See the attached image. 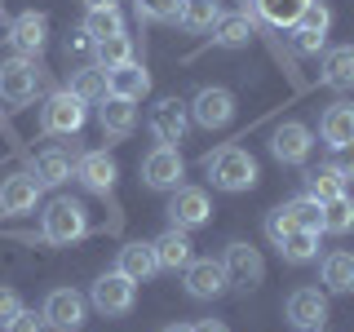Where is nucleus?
<instances>
[{
  "label": "nucleus",
  "instance_id": "f257e3e1",
  "mask_svg": "<svg viewBox=\"0 0 354 332\" xmlns=\"http://www.w3.org/2000/svg\"><path fill=\"white\" fill-rule=\"evenodd\" d=\"M204 169H208V182H213L217 191H226V195L252 191V186H257V177H261L257 160H252L243 147H221V151H213L204 160Z\"/></svg>",
  "mask_w": 354,
  "mask_h": 332
},
{
  "label": "nucleus",
  "instance_id": "f03ea898",
  "mask_svg": "<svg viewBox=\"0 0 354 332\" xmlns=\"http://www.w3.org/2000/svg\"><path fill=\"white\" fill-rule=\"evenodd\" d=\"M40 235L49 239V243H58V248H66V243H75V239H84V235H88V213H84V204H80V199H71V195L49 199V208L40 213Z\"/></svg>",
  "mask_w": 354,
  "mask_h": 332
},
{
  "label": "nucleus",
  "instance_id": "7ed1b4c3",
  "mask_svg": "<svg viewBox=\"0 0 354 332\" xmlns=\"http://www.w3.org/2000/svg\"><path fill=\"white\" fill-rule=\"evenodd\" d=\"M84 120H88V102H80L71 89L49 93L44 107H40V129L49 133V138H75V133L84 129Z\"/></svg>",
  "mask_w": 354,
  "mask_h": 332
},
{
  "label": "nucleus",
  "instance_id": "20e7f679",
  "mask_svg": "<svg viewBox=\"0 0 354 332\" xmlns=\"http://www.w3.org/2000/svg\"><path fill=\"white\" fill-rule=\"evenodd\" d=\"M36 89H40V62L36 58L14 53V58L0 62V102L27 107L31 98H36Z\"/></svg>",
  "mask_w": 354,
  "mask_h": 332
},
{
  "label": "nucleus",
  "instance_id": "39448f33",
  "mask_svg": "<svg viewBox=\"0 0 354 332\" xmlns=\"http://www.w3.org/2000/svg\"><path fill=\"white\" fill-rule=\"evenodd\" d=\"M169 226L177 230H199L213 221V199H208L204 186H177V191H169Z\"/></svg>",
  "mask_w": 354,
  "mask_h": 332
},
{
  "label": "nucleus",
  "instance_id": "423d86ee",
  "mask_svg": "<svg viewBox=\"0 0 354 332\" xmlns=\"http://www.w3.org/2000/svg\"><path fill=\"white\" fill-rule=\"evenodd\" d=\"M88 302H93L97 315L120 319V315H129V310H133V302H138V284H133L129 275H120V270H106V275H97V279H93Z\"/></svg>",
  "mask_w": 354,
  "mask_h": 332
},
{
  "label": "nucleus",
  "instance_id": "0eeeda50",
  "mask_svg": "<svg viewBox=\"0 0 354 332\" xmlns=\"http://www.w3.org/2000/svg\"><path fill=\"white\" fill-rule=\"evenodd\" d=\"M283 319L297 332H324L328 328V293L324 288H292L283 302Z\"/></svg>",
  "mask_w": 354,
  "mask_h": 332
},
{
  "label": "nucleus",
  "instance_id": "6e6552de",
  "mask_svg": "<svg viewBox=\"0 0 354 332\" xmlns=\"http://www.w3.org/2000/svg\"><path fill=\"white\" fill-rule=\"evenodd\" d=\"M186 107H191V124L208 129V133L226 129L230 120H235V93H230V89H221V84H204Z\"/></svg>",
  "mask_w": 354,
  "mask_h": 332
},
{
  "label": "nucleus",
  "instance_id": "1a4fd4ad",
  "mask_svg": "<svg viewBox=\"0 0 354 332\" xmlns=\"http://www.w3.org/2000/svg\"><path fill=\"white\" fill-rule=\"evenodd\" d=\"M147 129H151L155 147H177L186 138V129H191V107L182 98H160L147 116Z\"/></svg>",
  "mask_w": 354,
  "mask_h": 332
},
{
  "label": "nucleus",
  "instance_id": "9d476101",
  "mask_svg": "<svg viewBox=\"0 0 354 332\" xmlns=\"http://www.w3.org/2000/svg\"><path fill=\"white\" fill-rule=\"evenodd\" d=\"M186 177V160L177 147H151L147 160H142V182L151 191H177Z\"/></svg>",
  "mask_w": 354,
  "mask_h": 332
},
{
  "label": "nucleus",
  "instance_id": "9b49d317",
  "mask_svg": "<svg viewBox=\"0 0 354 332\" xmlns=\"http://www.w3.org/2000/svg\"><path fill=\"white\" fill-rule=\"evenodd\" d=\"M221 270H226V279L235 288H257L266 279V261H261V252L252 248L248 239L226 243V252H221Z\"/></svg>",
  "mask_w": 354,
  "mask_h": 332
},
{
  "label": "nucleus",
  "instance_id": "f8f14e48",
  "mask_svg": "<svg viewBox=\"0 0 354 332\" xmlns=\"http://www.w3.org/2000/svg\"><path fill=\"white\" fill-rule=\"evenodd\" d=\"M310 151H315V133L301 120H283L279 129L270 133V155L279 164H306Z\"/></svg>",
  "mask_w": 354,
  "mask_h": 332
},
{
  "label": "nucleus",
  "instance_id": "ddd939ff",
  "mask_svg": "<svg viewBox=\"0 0 354 332\" xmlns=\"http://www.w3.org/2000/svg\"><path fill=\"white\" fill-rule=\"evenodd\" d=\"M84 310L88 302L75 288H53L49 297H44V306H40V315H44V324L49 328H58V332H75L84 324Z\"/></svg>",
  "mask_w": 354,
  "mask_h": 332
},
{
  "label": "nucleus",
  "instance_id": "4468645a",
  "mask_svg": "<svg viewBox=\"0 0 354 332\" xmlns=\"http://www.w3.org/2000/svg\"><path fill=\"white\" fill-rule=\"evenodd\" d=\"M182 275H186V297H195V302H217V297L230 288L221 261H213V257H195Z\"/></svg>",
  "mask_w": 354,
  "mask_h": 332
},
{
  "label": "nucleus",
  "instance_id": "2eb2a0df",
  "mask_svg": "<svg viewBox=\"0 0 354 332\" xmlns=\"http://www.w3.org/2000/svg\"><path fill=\"white\" fill-rule=\"evenodd\" d=\"M44 186L36 182V173H14L0 182V213L5 217H22V213H36Z\"/></svg>",
  "mask_w": 354,
  "mask_h": 332
},
{
  "label": "nucleus",
  "instance_id": "dca6fc26",
  "mask_svg": "<svg viewBox=\"0 0 354 332\" xmlns=\"http://www.w3.org/2000/svg\"><path fill=\"white\" fill-rule=\"evenodd\" d=\"M75 177H80V186L84 191H93V195H111L115 191V160H111L106 151H84L80 160H75Z\"/></svg>",
  "mask_w": 354,
  "mask_h": 332
},
{
  "label": "nucleus",
  "instance_id": "f3484780",
  "mask_svg": "<svg viewBox=\"0 0 354 332\" xmlns=\"http://www.w3.org/2000/svg\"><path fill=\"white\" fill-rule=\"evenodd\" d=\"M44 40H49V18L36 14V9H27V14H18L9 22V44H14L22 58H40Z\"/></svg>",
  "mask_w": 354,
  "mask_h": 332
},
{
  "label": "nucleus",
  "instance_id": "a211bd4d",
  "mask_svg": "<svg viewBox=\"0 0 354 332\" xmlns=\"http://www.w3.org/2000/svg\"><path fill=\"white\" fill-rule=\"evenodd\" d=\"M151 248H155V266H160V270H186V266L195 261L191 230H177V226H169L160 239H151Z\"/></svg>",
  "mask_w": 354,
  "mask_h": 332
},
{
  "label": "nucleus",
  "instance_id": "6ab92c4d",
  "mask_svg": "<svg viewBox=\"0 0 354 332\" xmlns=\"http://www.w3.org/2000/svg\"><path fill=\"white\" fill-rule=\"evenodd\" d=\"M97 124H102L106 138H133V129H138V102H129V98H115L106 93L102 102H97Z\"/></svg>",
  "mask_w": 354,
  "mask_h": 332
},
{
  "label": "nucleus",
  "instance_id": "aec40b11",
  "mask_svg": "<svg viewBox=\"0 0 354 332\" xmlns=\"http://www.w3.org/2000/svg\"><path fill=\"white\" fill-rule=\"evenodd\" d=\"M106 93L129 98V102H142L151 93V71L142 62H124V66H111L106 71Z\"/></svg>",
  "mask_w": 354,
  "mask_h": 332
},
{
  "label": "nucleus",
  "instance_id": "412c9836",
  "mask_svg": "<svg viewBox=\"0 0 354 332\" xmlns=\"http://www.w3.org/2000/svg\"><path fill=\"white\" fill-rule=\"evenodd\" d=\"M115 270L120 275H129L133 284H147L160 266H155V248L147 239H129L124 248H120V257H115Z\"/></svg>",
  "mask_w": 354,
  "mask_h": 332
},
{
  "label": "nucleus",
  "instance_id": "4be33fe9",
  "mask_svg": "<svg viewBox=\"0 0 354 332\" xmlns=\"http://www.w3.org/2000/svg\"><path fill=\"white\" fill-rule=\"evenodd\" d=\"M319 138H324L328 147L354 142V102H332L324 111V120H319Z\"/></svg>",
  "mask_w": 354,
  "mask_h": 332
},
{
  "label": "nucleus",
  "instance_id": "5701e85b",
  "mask_svg": "<svg viewBox=\"0 0 354 332\" xmlns=\"http://www.w3.org/2000/svg\"><path fill=\"white\" fill-rule=\"evenodd\" d=\"M71 177H75V164L62 147H49V151L36 155V182L40 186H62V182H71Z\"/></svg>",
  "mask_w": 354,
  "mask_h": 332
},
{
  "label": "nucleus",
  "instance_id": "b1692460",
  "mask_svg": "<svg viewBox=\"0 0 354 332\" xmlns=\"http://www.w3.org/2000/svg\"><path fill=\"white\" fill-rule=\"evenodd\" d=\"M319 275H324V293H354V252H328Z\"/></svg>",
  "mask_w": 354,
  "mask_h": 332
},
{
  "label": "nucleus",
  "instance_id": "393cba45",
  "mask_svg": "<svg viewBox=\"0 0 354 332\" xmlns=\"http://www.w3.org/2000/svg\"><path fill=\"white\" fill-rule=\"evenodd\" d=\"M324 84H332V89H354V44L324 49Z\"/></svg>",
  "mask_w": 354,
  "mask_h": 332
},
{
  "label": "nucleus",
  "instance_id": "a878e982",
  "mask_svg": "<svg viewBox=\"0 0 354 332\" xmlns=\"http://www.w3.org/2000/svg\"><path fill=\"white\" fill-rule=\"evenodd\" d=\"M248 40H252L248 14H221L213 22V44H221V49H248Z\"/></svg>",
  "mask_w": 354,
  "mask_h": 332
},
{
  "label": "nucleus",
  "instance_id": "bb28decb",
  "mask_svg": "<svg viewBox=\"0 0 354 332\" xmlns=\"http://www.w3.org/2000/svg\"><path fill=\"white\" fill-rule=\"evenodd\" d=\"M80 31L97 44V40H106V36H120V31H129V27H124V14H120L115 5H97V9H88V14H84Z\"/></svg>",
  "mask_w": 354,
  "mask_h": 332
},
{
  "label": "nucleus",
  "instance_id": "cd10ccee",
  "mask_svg": "<svg viewBox=\"0 0 354 332\" xmlns=\"http://www.w3.org/2000/svg\"><path fill=\"white\" fill-rule=\"evenodd\" d=\"M279 257L288 266H306L319 257V230H288L279 239Z\"/></svg>",
  "mask_w": 354,
  "mask_h": 332
},
{
  "label": "nucleus",
  "instance_id": "c85d7f7f",
  "mask_svg": "<svg viewBox=\"0 0 354 332\" xmlns=\"http://www.w3.org/2000/svg\"><path fill=\"white\" fill-rule=\"evenodd\" d=\"M66 89H71L80 102L93 107V102H102V98H106V71L97 62L93 66H80V71H71V84H66Z\"/></svg>",
  "mask_w": 354,
  "mask_h": 332
},
{
  "label": "nucleus",
  "instance_id": "c756f323",
  "mask_svg": "<svg viewBox=\"0 0 354 332\" xmlns=\"http://www.w3.org/2000/svg\"><path fill=\"white\" fill-rule=\"evenodd\" d=\"M306 195H315L319 204H324V199H337V195H346V177L332 169V164H319V169L306 173Z\"/></svg>",
  "mask_w": 354,
  "mask_h": 332
},
{
  "label": "nucleus",
  "instance_id": "7c9ffc66",
  "mask_svg": "<svg viewBox=\"0 0 354 332\" xmlns=\"http://www.w3.org/2000/svg\"><path fill=\"white\" fill-rule=\"evenodd\" d=\"M93 58H97V66H102V71L133 62V36H129V31H120V36L97 40V44H93Z\"/></svg>",
  "mask_w": 354,
  "mask_h": 332
},
{
  "label": "nucleus",
  "instance_id": "2f4dec72",
  "mask_svg": "<svg viewBox=\"0 0 354 332\" xmlns=\"http://www.w3.org/2000/svg\"><path fill=\"white\" fill-rule=\"evenodd\" d=\"M217 18H221L217 0H182V14H177V22H182L186 31H213Z\"/></svg>",
  "mask_w": 354,
  "mask_h": 332
},
{
  "label": "nucleus",
  "instance_id": "473e14b6",
  "mask_svg": "<svg viewBox=\"0 0 354 332\" xmlns=\"http://www.w3.org/2000/svg\"><path fill=\"white\" fill-rule=\"evenodd\" d=\"M288 217H292V226L297 230H319L324 235V204H319L315 195H297V199H288Z\"/></svg>",
  "mask_w": 354,
  "mask_h": 332
},
{
  "label": "nucleus",
  "instance_id": "72a5a7b5",
  "mask_svg": "<svg viewBox=\"0 0 354 332\" xmlns=\"http://www.w3.org/2000/svg\"><path fill=\"white\" fill-rule=\"evenodd\" d=\"M350 230H354V199L350 195L324 199V235H350Z\"/></svg>",
  "mask_w": 354,
  "mask_h": 332
},
{
  "label": "nucleus",
  "instance_id": "f704fd0d",
  "mask_svg": "<svg viewBox=\"0 0 354 332\" xmlns=\"http://www.w3.org/2000/svg\"><path fill=\"white\" fill-rule=\"evenodd\" d=\"M252 5H257V14L270 22V27H288V31H292L297 18H301V9H306V0H252Z\"/></svg>",
  "mask_w": 354,
  "mask_h": 332
},
{
  "label": "nucleus",
  "instance_id": "c9c22d12",
  "mask_svg": "<svg viewBox=\"0 0 354 332\" xmlns=\"http://www.w3.org/2000/svg\"><path fill=\"white\" fill-rule=\"evenodd\" d=\"M138 22H177L182 14V0H133Z\"/></svg>",
  "mask_w": 354,
  "mask_h": 332
},
{
  "label": "nucleus",
  "instance_id": "e433bc0d",
  "mask_svg": "<svg viewBox=\"0 0 354 332\" xmlns=\"http://www.w3.org/2000/svg\"><path fill=\"white\" fill-rule=\"evenodd\" d=\"M297 27L328 36V27H332V9L324 5V0H306V9H301V18H297Z\"/></svg>",
  "mask_w": 354,
  "mask_h": 332
},
{
  "label": "nucleus",
  "instance_id": "4c0bfd02",
  "mask_svg": "<svg viewBox=\"0 0 354 332\" xmlns=\"http://www.w3.org/2000/svg\"><path fill=\"white\" fill-rule=\"evenodd\" d=\"M288 230H297V226H292V217H288V208H283V204H279V208H270V213H266V239L279 248V239L288 235Z\"/></svg>",
  "mask_w": 354,
  "mask_h": 332
},
{
  "label": "nucleus",
  "instance_id": "58836bf2",
  "mask_svg": "<svg viewBox=\"0 0 354 332\" xmlns=\"http://www.w3.org/2000/svg\"><path fill=\"white\" fill-rule=\"evenodd\" d=\"M324 44H328V36H319V31H301V27H292V49H297V53L315 58V53H324Z\"/></svg>",
  "mask_w": 354,
  "mask_h": 332
},
{
  "label": "nucleus",
  "instance_id": "ea45409f",
  "mask_svg": "<svg viewBox=\"0 0 354 332\" xmlns=\"http://www.w3.org/2000/svg\"><path fill=\"white\" fill-rule=\"evenodd\" d=\"M44 328H49V324H44V315H36V310H27V306H22L18 315L5 324V332H44Z\"/></svg>",
  "mask_w": 354,
  "mask_h": 332
},
{
  "label": "nucleus",
  "instance_id": "a19ab883",
  "mask_svg": "<svg viewBox=\"0 0 354 332\" xmlns=\"http://www.w3.org/2000/svg\"><path fill=\"white\" fill-rule=\"evenodd\" d=\"M22 310V297H18V288H9V284H0V328L9 324V319H14Z\"/></svg>",
  "mask_w": 354,
  "mask_h": 332
},
{
  "label": "nucleus",
  "instance_id": "79ce46f5",
  "mask_svg": "<svg viewBox=\"0 0 354 332\" xmlns=\"http://www.w3.org/2000/svg\"><path fill=\"white\" fill-rule=\"evenodd\" d=\"M328 164L350 182V177H354V142H346V147H332V160Z\"/></svg>",
  "mask_w": 354,
  "mask_h": 332
},
{
  "label": "nucleus",
  "instance_id": "37998d69",
  "mask_svg": "<svg viewBox=\"0 0 354 332\" xmlns=\"http://www.w3.org/2000/svg\"><path fill=\"white\" fill-rule=\"evenodd\" d=\"M62 53L80 62V58H88V53H93V40H88L84 31H71V36H66V44H62Z\"/></svg>",
  "mask_w": 354,
  "mask_h": 332
},
{
  "label": "nucleus",
  "instance_id": "c03bdc74",
  "mask_svg": "<svg viewBox=\"0 0 354 332\" xmlns=\"http://www.w3.org/2000/svg\"><path fill=\"white\" fill-rule=\"evenodd\" d=\"M191 332H230L221 319H199V324H191Z\"/></svg>",
  "mask_w": 354,
  "mask_h": 332
},
{
  "label": "nucleus",
  "instance_id": "a18cd8bd",
  "mask_svg": "<svg viewBox=\"0 0 354 332\" xmlns=\"http://www.w3.org/2000/svg\"><path fill=\"white\" fill-rule=\"evenodd\" d=\"M160 332H191V324H169V328H160Z\"/></svg>",
  "mask_w": 354,
  "mask_h": 332
},
{
  "label": "nucleus",
  "instance_id": "49530a36",
  "mask_svg": "<svg viewBox=\"0 0 354 332\" xmlns=\"http://www.w3.org/2000/svg\"><path fill=\"white\" fill-rule=\"evenodd\" d=\"M84 5H88V9H97V5H115V0H84Z\"/></svg>",
  "mask_w": 354,
  "mask_h": 332
},
{
  "label": "nucleus",
  "instance_id": "de8ad7c7",
  "mask_svg": "<svg viewBox=\"0 0 354 332\" xmlns=\"http://www.w3.org/2000/svg\"><path fill=\"white\" fill-rule=\"evenodd\" d=\"M0 18H5V0H0Z\"/></svg>",
  "mask_w": 354,
  "mask_h": 332
}]
</instances>
